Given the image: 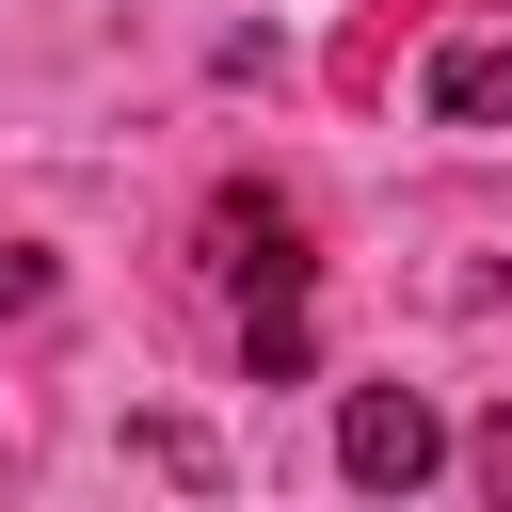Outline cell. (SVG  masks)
Listing matches in <instances>:
<instances>
[{"mask_svg": "<svg viewBox=\"0 0 512 512\" xmlns=\"http://www.w3.org/2000/svg\"><path fill=\"white\" fill-rule=\"evenodd\" d=\"M208 288L240 304L256 384H304V208L288 192H224L208 208Z\"/></svg>", "mask_w": 512, "mask_h": 512, "instance_id": "6da1fadb", "label": "cell"}, {"mask_svg": "<svg viewBox=\"0 0 512 512\" xmlns=\"http://www.w3.org/2000/svg\"><path fill=\"white\" fill-rule=\"evenodd\" d=\"M432 448H448V432H432V400H416V384H368V400L336 416V464H352L368 496H416V480H432Z\"/></svg>", "mask_w": 512, "mask_h": 512, "instance_id": "7a4b0ae2", "label": "cell"}, {"mask_svg": "<svg viewBox=\"0 0 512 512\" xmlns=\"http://www.w3.org/2000/svg\"><path fill=\"white\" fill-rule=\"evenodd\" d=\"M416 96H432L448 128H512V48H496V32H448V48L416 64Z\"/></svg>", "mask_w": 512, "mask_h": 512, "instance_id": "3957f363", "label": "cell"}, {"mask_svg": "<svg viewBox=\"0 0 512 512\" xmlns=\"http://www.w3.org/2000/svg\"><path fill=\"white\" fill-rule=\"evenodd\" d=\"M16 304H48V256H32V240H0V320H16Z\"/></svg>", "mask_w": 512, "mask_h": 512, "instance_id": "277c9868", "label": "cell"}, {"mask_svg": "<svg viewBox=\"0 0 512 512\" xmlns=\"http://www.w3.org/2000/svg\"><path fill=\"white\" fill-rule=\"evenodd\" d=\"M480 480H496V496H512V416H496V432H480Z\"/></svg>", "mask_w": 512, "mask_h": 512, "instance_id": "5b68a950", "label": "cell"}]
</instances>
